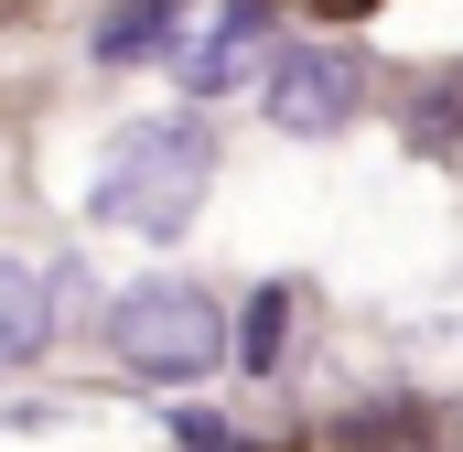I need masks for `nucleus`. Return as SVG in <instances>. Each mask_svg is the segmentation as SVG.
Masks as SVG:
<instances>
[{
    "instance_id": "f257e3e1",
    "label": "nucleus",
    "mask_w": 463,
    "mask_h": 452,
    "mask_svg": "<svg viewBox=\"0 0 463 452\" xmlns=\"http://www.w3.org/2000/svg\"><path fill=\"white\" fill-rule=\"evenodd\" d=\"M205 184H216V129H205L194 108H173V118H140V129L109 151V173H98V216H109V226H140V237H184L194 205H205Z\"/></svg>"
},
{
    "instance_id": "f03ea898",
    "label": "nucleus",
    "mask_w": 463,
    "mask_h": 452,
    "mask_svg": "<svg viewBox=\"0 0 463 452\" xmlns=\"http://www.w3.org/2000/svg\"><path fill=\"white\" fill-rule=\"evenodd\" d=\"M109 344L129 377H151V388H184V377H205L216 355H237L227 313L194 291V280H140V291H118L109 302Z\"/></svg>"
},
{
    "instance_id": "7ed1b4c3",
    "label": "nucleus",
    "mask_w": 463,
    "mask_h": 452,
    "mask_svg": "<svg viewBox=\"0 0 463 452\" xmlns=\"http://www.w3.org/2000/svg\"><path fill=\"white\" fill-rule=\"evenodd\" d=\"M355 98H366V65H355L345 43H291V54L269 65V129H291V140L345 129Z\"/></svg>"
},
{
    "instance_id": "20e7f679",
    "label": "nucleus",
    "mask_w": 463,
    "mask_h": 452,
    "mask_svg": "<svg viewBox=\"0 0 463 452\" xmlns=\"http://www.w3.org/2000/svg\"><path fill=\"white\" fill-rule=\"evenodd\" d=\"M269 43V11L259 0H227L216 22H205V43H184L173 54V76H184V98H227L237 76H248V54Z\"/></svg>"
},
{
    "instance_id": "39448f33",
    "label": "nucleus",
    "mask_w": 463,
    "mask_h": 452,
    "mask_svg": "<svg viewBox=\"0 0 463 452\" xmlns=\"http://www.w3.org/2000/svg\"><path fill=\"white\" fill-rule=\"evenodd\" d=\"M54 344V302H43V280L22 269V259H0V366H33Z\"/></svg>"
},
{
    "instance_id": "423d86ee",
    "label": "nucleus",
    "mask_w": 463,
    "mask_h": 452,
    "mask_svg": "<svg viewBox=\"0 0 463 452\" xmlns=\"http://www.w3.org/2000/svg\"><path fill=\"white\" fill-rule=\"evenodd\" d=\"M173 22H184L173 0H118L109 22H98V65H151L173 43Z\"/></svg>"
},
{
    "instance_id": "0eeeda50",
    "label": "nucleus",
    "mask_w": 463,
    "mask_h": 452,
    "mask_svg": "<svg viewBox=\"0 0 463 452\" xmlns=\"http://www.w3.org/2000/svg\"><path fill=\"white\" fill-rule=\"evenodd\" d=\"M280 344H291V291L269 280V291H248V324H237V366H248V377H269V366H280Z\"/></svg>"
},
{
    "instance_id": "6e6552de",
    "label": "nucleus",
    "mask_w": 463,
    "mask_h": 452,
    "mask_svg": "<svg viewBox=\"0 0 463 452\" xmlns=\"http://www.w3.org/2000/svg\"><path fill=\"white\" fill-rule=\"evenodd\" d=\"M335 442L345 452H431V420H420V410H355Z\"/></svg>"
},
{
    "instance_id": "1a4fd4ad",
    "label": "nucleus",
    "mask_w": 463,
    "mask_h": 452,
    "mask_svg": "<svg viewBox=\"0 0 463 452\" xmlns=\"http://www.w3.org/2000/svg\"><path fill=\"white\" fill-rule=\"evenodd\" d=\"M173 442H184V452H237V431H227V420H205V410H184Z\"/></svg>"
}]
</instances>
